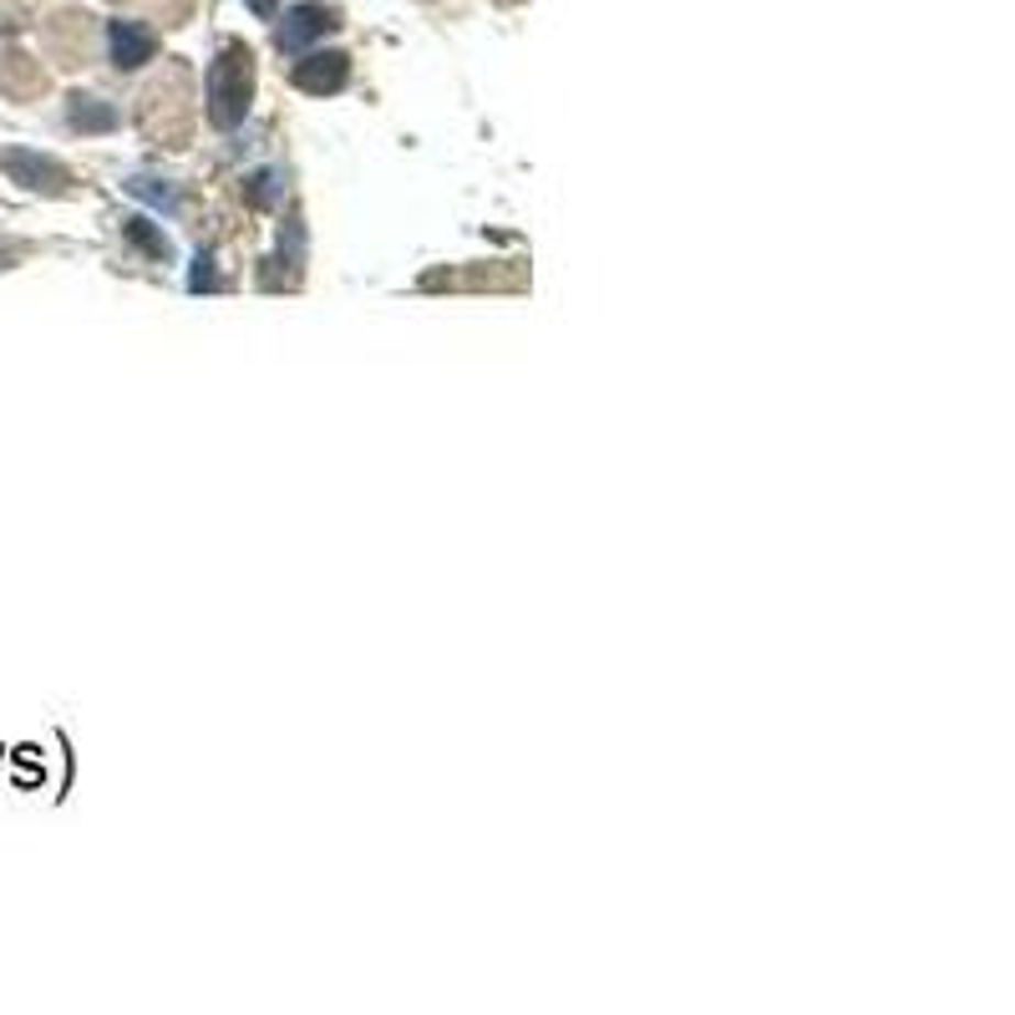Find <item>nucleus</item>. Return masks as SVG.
I'll list each match as a JSON object with an SVG mask.
<instances>
[{
    "instance_id": "nucleus-1",
    "label": "nucleus",
    "mask_w": 1015,
    "mask_h": 1015,
    "mask_svg": "<svg viewBox=\"0 0 1015 1015\" xmlns=\"http://www.w3.org/2000/svg\"><path fill=\"white\" fill-rule=\"evenodd\" d=\"M209 102L219 122H239V112L250 102V52L224 46V56H219V66L209 77Z\"/></svg>"
},
{
    "instance_id": "nucleus-4",
    "label": "nucleus",
    "mask_w": 1015,
    "mask_h": 1015,
    "mask_svg": "<svg viewBox=\"0 0 1015 1015\" xmlns=\"http://www.w3.org/2000/svg\"><path fill=\"white\" fill-rule=\"evenodd\" d=\"M112 52H118V66H137L153 56V36L137 31L132 21H118V26H112Z\"/></svg>"
},
{
    "instance_id": "nucleus-2",
    "label": "nucleus",
    "mask_w": 1015,
    "mask_h": 1015,
    "mask_svg": "<svg viewBox=\"0 0 1015 1015\" xmlns=\"http://www.w3.org/2000/svg\"><path fill=\"white\" fill-rule=\"evenodd\" d=\"M0 168L26 188H62L66 184V173L56 168V163L36 158V153H0Z\"/></svg>"
},
{
    "instance_id": "nucleus-5",
    "label": "nucleus",
    "mask_w": 1015,
    "mask_h": 1015,
    "mask_svg": "<svg viewBox=\"0 0 1015 1015\" xmlns=\"http://www.w3.org/2000/svg\"><path fill=\"white\" fill-rule=\"evenodd\" d=\"M316 66H300L295 71V81L300 87H310V92H326V87H341L345 81V56H310Z\"/></svg>"
},
{
    "instance_id": "nucleus-3",
    "label": "nucleus",
    "mask_w": 1015,
    "mask_h": 1015,
    "mask_svg": "<svg viewBox=\"0 0 1015 1015\" xmlns=\"http://www.w3.org/2000/svg\"><path fill=\"white\" fill-rule=\"evenodd\" d=\"M330 26H335V15L330 11H320V5H300V11L290 15V26L279 31V46H300V41L320 36V31H330Z\"/></svg>"
}]
</instances>
